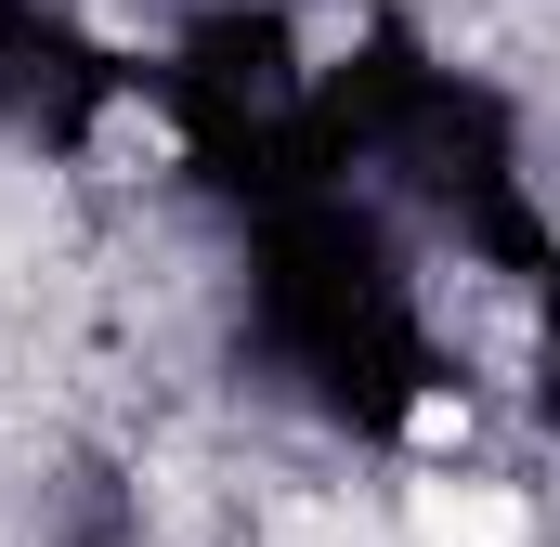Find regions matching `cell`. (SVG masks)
Segmentation results:
<instances>
[{
	"label": "cell",
	"mask_w": 560,
	"mask_h": 547,
	"mask_svg": "<svg viewBox=\"0 0 560 547\" xmlns=\"http://www.w3.org/2000/svg\"><path fill=\"white\" fill-rule=\"evenodd\" d=\"M405 535L418 547H522V496H495V482H418L405 496Z\"/></svg>",
	"instance_id": "1"
}]
</instances>
